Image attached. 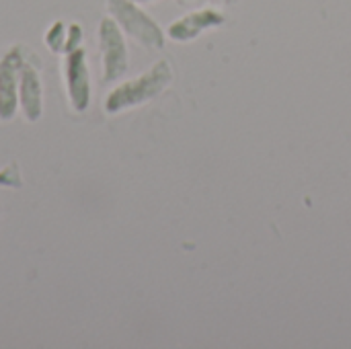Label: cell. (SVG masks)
Wrapping results in <instances>:
<instances>
[{"instance_id":"obj_1","label":"cell","mask_w":351,"mask_h":349,"mask_svg":"<svg viewBox=\"0 0 351 349\" xmlns=\"http://www.w3.org/2000/svg\"><path fill=\"white\" fill-rule=\"evenodd\" d=\"M173 82V68L167 60H158L140 76L121 82L105 99V111L115 115L132 107L144 105L158 97Z\"/></svg>"},{"instance_id":"obj_2","label":"cell","mask_w":351,"mask_h":349,"mask_svg":"<svg viewBox=\"0 0 351 349\" xmlns=\"http://www.w3.org/2000/svg\"><path fill=\"white\" fill-rule=\"evenodd\" d=\"M109 16L115 19V23L121 27L125 35H130L134 41H138L146 49H162L167 33L160 29V25L140 8L134 0H107Z\"/></svg>"},{"instance_id":"obj_3","label":"cell","mask_w":351,"mask_h":349,"mask_svg":"<svg viewBox=\"0 0 351 349\" xmlns=\"http://www.w3.org/2000/svg\"><path fill=\"white\" fill-rule=\"evenodd\" d=\"M99 47L103 58V82H115L130 68V53L121 27L113 16H103L99 23Z\"/></svg>"},{"instance_id":"obj_4","label":"cell","mask_w":351,"mask_h":349,"mask_svg":"<svg viewBox=\"0 0 351 349\" xmlns=\"http://www.w3.org/2000/svg\"><path fill=\"white\" fill-rule=\"evenodd\" d=\"M33 53L27 47L16 45L8 49L0 60V121H8L14 117L19 107V74L25 62H29Z\"/></svg>"},{"instance_id":"obj_5","label":"cell","mask_w":351,"mask_h":349,"mask_svg":"<svg viewBox=\"0 0 351 349\" xmlns=\"http://www.w3.org/2000/svg\"><path fill=\"white\" fill-rule=\"evenodd\" d=\"M224 23H226V16L222 10H218L214 6H204V8L189 10L187 14L173 21L167 27V37L177 43H187V41L197 39L206 31L222 27Z\"/></svg>"},{"instance_id":"obj_6","label":"cell","mask_w":351,"mask_h":349,"mask_svg":"<svg viewBox=\"0 0 351 349\" xmlns=\"http://www.w3.org/2000/svg\"><path fill=\"white\" fill-rule=\"evenodd\" d=\"M64 80H66V91H68V99H70L72 109L84 111L90 103V78H88L84 47H78V49L66 53Z\"/></svg>"},{"instance_id":"obj_7","label":"cell","mask_w":351,"mask_h":349,"mask_svg":"<svg viewBox=\"0 0 351 349\" xmlns=\"http://www.w3.org/2000/svg\"><path fill=\"white\" fill-rule=\"evenodd\" d=\"M39 62L33 60L25 62L19 74V105L27 121H37L43 113V97H41V80H39Z\"/></svg>"},{"instance_id":"obj_8","label":"cell","mask_w":351,"mask_h":349,"mask_svg":"<svg viewBox=\"0 0 351 349\" xmlns=\"http://www.w3.org/2000/svg\"><path fill=\"white\" fill-rule=\"evenodd\" d=\"M66 31H68V27H66L62 21H58V23H53L51 29L45 33V43L49 45L51 51H56V53L64 51V45H66Z\"/></svg>"},{"instance_id":"obj_9","label":"cell","mask_w":351,"mask_h":349,"mask_svg":"<svg viewBox=\"0 0 351 349\" xmlns=\"http://www.w3.org/2000/svg\"><path fill=\"white\" fill-rule=\"evenodd\" d=\"M80 43H82V27H80V25H76V23L68 25V31H66V45H64V53H68V51H74V49L82 47Z\"/></svg>"},{"instance_id":"obj_10","label":"cell","mask_w":351,"mask_h":349,"mask_svg":"<svg viewBox=\"0 0 351 349\" xmlns=\"http://www.w3.org/2000/svg\"><path fill=\"white\" fill-rule=\"evenodd\" d=\"M134 2H138V4H142V2H152V0H134Z\"/></svg>"},{"instance_id":"obj_11","label":"cell","mask_w":351,"mask_h":349,"mask_svg":"<svg viewBox=\"0 0 351 349\" xmlns=\"http://www.w3.org/2000/svg\"><path fill=\"white\" fill-rule=\"evenodd\" d=\"M181 2H191V0H181Z\"/></svg>"},{"instance_id":"obj_12","label":"cell","mask_w":351,"mask_h":349,"mask_svg":"<svg viewBox=\"0 0 351 349\" xmlns=\"http://www.w3.org/2000/svg\"><path fill=\"white\" fill-rule=\"evenodd\" d=\"M222 2H232V0H222Z\"/></svg>"}]
</instances>
